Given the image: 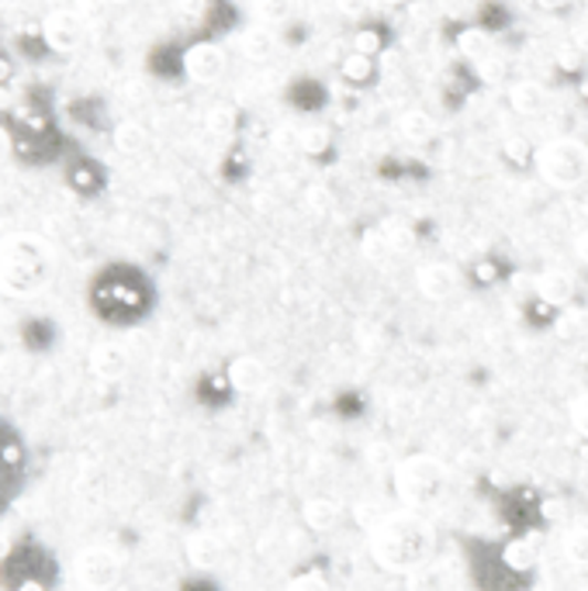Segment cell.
<instances>
[{
	"label": "cell",
	"instance_id": "1",
	"mask_svg": "<svg viewBox=\"0 0 588 591\" xmlns=\"http://www.w3.org/2000/svg\"><path fill=\"white\" fill-rule=\"evenodd\" d=\"M437 550V533L419 512H392L371 526V557L392 574H408Z\"/></svg>",
	"mask_w": 588,
	"mask_h": 591
},
{
	"label": "cell",
	"instance_id": "2",
	"mask_svg": "<svg viewBox=\"0 0 588 591\" xmlns=\"http://www.w3.org/2000/svg\"><path fill=\"white\" fill-rule=\"evenodd\" d=\"M56 277V249L35 233H11L0 239V294L32 298Z\"/></svg>",
	"mask_w": 588,
	"mask_h": 591
},
{
	"label": "cell",
	"instance_id": "3",
	"mask_svg": "<svg viewBox=\"0 0 588 591\" xmlns=\"http://www.w3.org/2000/svg\"><path fill=\"white\" fill-rule=\"evenodd\" d=\"M447 468L443 460H437L432 453H413V456H402L398 464L392 468V484H395V495L402 505L408 508H429L437 505L447 495Z\"/></svg>",
	"mask_w": 588,
	"mask_h": 591
},
{
	"label": "cell",
	"instance_id": "4",
	"mask_svg": "<svg viewBox=\"0 0 588 591\" xmlns=\"http://www.w3.org/2000/svg\"><path fill=\"white\" fill-rule=\"evenodd\" d=\"M533 166L544 184L575 191L588 180V149L578 139H550L533 152Z\"/></svg>",
	"mask_w": 588,
	"mask_h": 591
},
{
	"label": "cell",
	"instance_id": "5",
	"mask_svg": "<svg viewBox=\"0 0 588 591\" xmlns=\"http://www.w3.org/2000/svg\"><path fill=\"white\" fill-rule=\"evenodd\" d=\"M76 581L90 591H108L121 581V557L108 547H87L76 557Z\"/></svg>",
	"mask_w": 588,
	"mask_h": 591
},
{
	"label": "cell",
	"instance_id": "6",
	"mask_svg": "<svg viewBox=\"0 0 588 591\" xmlns=\"http://www.w3.org/2000/svg\"><path fill=\"white\" fill-rule=\"evenodd\" d=\"M42 39L53 53H73V49H81L84 42V18L66 8L49 11L42 18Z\"/></svg>",
	"mask_w": 588,
	"mask_h": 591
},
{
	"label": "cell",
	"instance_id": "7",
	"mask_svg": "<svg viewBox=\"0 0 588 591\" xmlns=\"http://www.w3.org/2000/svg\"><path fill=\"white\" fill-rule=\"evenodd\" d=\"M181 66L191 84H215L225 73V49L218 42H194L184 49Z\"/></svg>",
	"mask_w": 588,
	"mask_h": 591
},
{
	"label": "cell",
	"instance_id": "8",
	"mask_svg": "<svg viewBox=\"0 0 588 591\" xmlns=\"http://www.w3.org/2000/svg\"><path fill=\"white\" fill-rule=\"evenodd\" d=\"M416 288L429 301H447L460 291V273L450 264H423L416 273Z\"/></svg>",
	"mask_w": 588,
	"mask_h": 591
},
{
	"label": "cell",
	"instance_id": "9",
	"mask_svg": "<svg viewBox=\"0 0 588 591\" xmlns=\"http://www.w3.org/2000/svg\"><path fill=\"white\" fill-rule=\"evenodd\" d=\"M228 384L239 391V395H257L270 384V370L260 356H236L228 364Z\"/></svg>",
	"mask_w": 588,
	"mask_h": 591
},
{
	"label": "cell",
	"instance_id": "10",
	"mask_svg": "<svg viewBox=\"0 0 588 591\" xmlns=\"http://www.w3.org/2000/svg\"><path fill=\"white\" fill-rule=\"evenodd\" d=\"M533 291L550 308H568L575 298V277L568 270H544L533 280Z\"/></svg>",
	"mask_w": 588,
	"mask_h": 591
},
{
	"label": "cell",
	"instance_id": "11",
	"mask_svg": "<svg viewBox=\"0 0 588 591\" xmlns=\"http://www.w3.org/2000/svg\"><path fill=\"white\" fill-rule=\"evenodd\" d=\"M129 350L118 346V343H97L90 350V370L100 377V380H121L129 374Z\"/></svg>",
	"mask_w": 588,
	"mask_h": 591
},
{
	"label": "cell",
	"instance_id": "12",
	"mask_svg": "<svg viewBox=\"0 0 588 591\" xmlns=\"http://www.w3.org/2000/svg\"><path fill=\"white\" fill-rule=\"evenodd\" d=\"M340 516H343V508L336 498H329V495H316L301 505V519L309 529L316 533H329L332 526H340Z\"/></svg>",
	"mask_w": 588,
	"mask_h": 591
},
{
	"label": "cell",
	"instance_id": "13",
	"mask_svg": "<svg viewBox=\"0 0 588 591\" xmlns=\"http://www.w3.org/2000/svg\"><path fill=\"white\" fill-rule=\"evenodd\" d=\"M509 108H513L516 115H523V118L541 115L547 108V87L536 84V80L513 84V87H509Z\"/></svg>",
	"mask_w": 588,
	"mask_h": 591
},
{
	"label": "cell",
	"instance_id": "14",
	"mask_svg": "<svg viewBox=\"0 0 588 591\" xmlns=\"http://www.w3.org/2000/svg\"><path fill=\"white\" fill-rule=\"evenodd\" d=\"M239 53L249 60V63H267L274 53H277V35L267 24H249L239 39Z\"/></svg>",
	"mask_w": 588,
	"mask_h": 591
},
{
	"label": "cell",
	"instance_id": "15",
	"mask_svg": "<svg viewBox=\"0 0 588 591\" xmlns=\"http://www.w3.org/2000/svg\"><path fill=\"white\" fill-rule=\"evenodd\" d=\"M457 53L464 56L471 66H478L481 60H489L495 53V42H492L489 32L478 29V24H468V29L457 32Z\"/></svg>",
	"mask_w": 588,
	"mask_h": 591
},
{
	"label": "cell",
	"instance_id": "16",
	"mask_svg": "<svg viewBox=\"0 0 588 591\" xmlns=\"http://www.w3.org/2000/svg\"><path fill=\"white\" fill-rule=\"evenodd\" d=\"M398 136L405 142H413V146H426L432 136H437V121H432V115L423 111V108H408L398 118Z\"/></svg>",
	"mask_w": 588,
	"mask_h": 591
},
{
	"label": "cell",
	"instance_id": "17",
	"mask_svg": "<svg viewBox=\"0 0 588 591\" xmlns=\"http://www.w3.org/2000/svg\"><path fill=\"white\" fill-rule=\"evenodd\" d=\"M115 149L118 152H142L146 149V142H149V136H146V128L139 125V121H121V125H115Z\"/></svg>",
	"mask_w": 588,
	"mask_h": 591
},
{
	"label": "cell",
	"instance_id": "18",
	"mask_svg": "<svg viewBox=\"0 0 588 591\" xmlns=\"http://www.w3.org/2000/svg\"><path fill=\"white\" fill-rule=\"evenodd\" d=\"M218 554H222L218 539L209 536V533H197V536L188 539V557H191V563H197V568H212V563L218 560Z\"/></svg>",
	"mask_w": 588,
	"mask_h": 591
},
{
	"label": "cell",
	"instance_id": "19",
	"mask_svg": "<svg viewBox=\"0 0 588 591\" xmlns=\"http://www.w3.org/2000/svg\"><path fill=\"white\" fill-rule=\"evenodd\" d=\"M298 149L304 152V157H325V152L332 149V132L322 125H312V128H301L298 132Z\"/></svg>",
	"mask_w": 588,
	"mask_h": 591
},
{
	"label": "cell",
	"instance_id": "20",
	"mask_svg": "<svg viewBox=\"0 0 588 591\" xmlns=\"http://www.w3.org/2000/svg\"><path fill=\"white\" fill-rule=\"evenodd\" d=\"M340 73H343V80H350V84H367L371 76H374V60L371 56H364V53H350L343 56V63H340Z\"/></svg>",
	"mask_w": 588,
	"mask_h": 591
},
{
	"label": "cell",
	"instance_id": "21",
	"mask_svg": "<svg viewBox=\"0 0 588 591\" xmlns=\"http://www.w3.org/2000/svg\"><path fill=\"white\" fill-rule=\"evenodd\" d=\"M253 14L264 24H280L295 14V0H253Z\"/></svg>",
	"mask_w": 588,
	"mask_h": 591
},
{
	"label": "cell",
	"instance_id": "22",
	"mask_svg": "<svg viewBox=\"0 0 588 591\" xmlns=\"http://www.w3.org/2000/svg\"><path fill=\"white\" fill-rule=\"evenodd\" d=\"M381 233H385V243L392 249V256H405L416 249V233L402 222H392V225H381Z\"/></svg>",
	"mask_w": 588,
	"mask_h": 591
},
{
	"label": "cell",
	"instance_id": "23",
	"mask_svg": "<svg viewBox=\"0 0 588 591\" xmlns=\"http://www.w3.org/2000/svg\"><path fill=\"white\" fill-rule=\"evenodd\" d=\"M533 560H536V554H533V547L526 544V539H513L505 550H502V563L509 571H530L533 568Z\"/></svg>",
	"mask_w": 588,
	"mask_h": 591
},
{
	"label": "cell",
	"instance_id": "24",
	"mask_svg": "<svg viewBox=\"0 0 588 591\" xmlns=\"http://www.w3.org/2000/svg\"><path fill=\"white\" fill-rule=\"evenodd\" d=\"M233 128H236V111L228 105H215L209 111V132L212 136H233Z\"/></svg>",
	"mask_w": 588,
	"mask_h": 591
},
{
	"label": "cell",
	"instance_id": "25",
	"mask_svg": "<svg viewBox=\"0 0 588 591\" xmlns=\"http://www.w3.org/2000/svg\"><path fill=\"white\" fill-rule=\"evenodd\" d=\"M565 547H568V557L575 563H581V568H588V526H575L565 539Z\"/></svg>",
	"mask_w": 588,
	"mask_h": 591
},
{
	"label": "cell",
	"instance_id": "26",
	"mask_svg": "<svg viewBox=\"0 0 588 591\" xmlns=\"http://www.w3.org/2000/svg\"><path fill=\"white\" fill-rule=\"evenodd\" d=\"M381 49H385V39H381V32H374V29H361L353 35V53H364L374 60Z\"/></svg>",
	"mask_w": 588,
	"mask_h": 591
},
{
	"label": "cell",
	"instance_id": "27",
	"mask_svg": "<svg viewBox=\"0 0 588 591\" xmlns=\"http://www.w3.org/2000/svg\"><path fill=\"white\" fill-rule=\"evenodd\" d=\"M364 256L367 260H374V264H381V260H388L392 256V249H388V243H385V233H381V228H371V233L364 236Z\"/></svg>",
	"mask_w": 588,
	"mask_h": 591
},
{
	"label": "cell",
	"instance_id": "28",
	"mask_svg": "<svg viewBox=\"0 0 588 591\" xmlns=\"http://www.w3.org/2000/svg\"><path fill=\"white\" fill-rule=\"evenodd\" d=\"M474 73L481 76L484 84H502V80H505V60H502L499 53H492L489 60H481V63L474 66Z\"/></svg>",
	"mask_w": 588,
	"mask_h": 591
},
{
	"label": "cell",
	"instance_id": "29",
	"mask_svg": "<svg viewBox=\"0 0 588 591\" xmlns=\"http://www.w3.org/2000/svg\"><path fill=\"white\" fill-rule=\"evenodd\" d=\"M554 63H557V69H565V73H578L585 66V53H581L578 45H560Z\"/></svg>",
	"mask_w": 588,
	"mask_h": 591
},
{
	"label": "cell",
	"instance_id": "30",
	"mask_svg": "<svg viewBox=\"0 0 588 591\" xmlns=\"http://www.w3.org/2000/svg\"><path fill=\"white\" fill-rule=\"evenodd\" d=\"M568 419H571L575 432H578V436H585V440H588V391H585V395H578V398L568 405Z\"/></svg>",
	"mask_w": 588,
	"mask_h": 591
},
{
	"label": "cell",
	"instance_id": "31",
	"mask_svg": "<svg viewBox=\"0 0 588 591\" xmlns=\"http://www.w3.org/2000/svg\"><path fill=\"white\" fill-rule=\"evenodd\" d=\"M288 591H329V581L319 571H304L288 581Z\"/></svg>",
	"mask_w": 588,
	"mask_h": 591
},
{
	"label": "cell",
	"instance_id": "32",
	"mask_svg": "<svg viewBox=\"0 0 588 591\" xmlns=\"http://www.w3.org/2000/svg\"><path fill=\"white\" fill-rule=\"evenodd\" d=\"M502 152L513 163H530V142L523 139V136H509L505 142H502Z\"/></svg>",
	"mask_w": 588,
	"mask_h": 591
},
{
	"label": "cell",
	"instance_id": "33",
	"mask_svg": "<svg viewBox=\"0 0 588 591\" xmlns=\"http://www.w3.org/2000/svg\"><path fill=\"white\" fill-rule=\"evenodd\" d=\"M371 8V0H336V11L346 18H361Z\"/></svg>",
	"mask_w": 588,
	"mask_h": 591
},
{
	"label": "cell",
	"instance_id": "34",
	"mask_svg": "<svg viewBox=\"0 0 588 591\" xmlns=\"http://www.w3.org/2000/svg\"><path fill=\"white\" fill-rule=\"evenodd\" d=\"M274 146L277 149H298V132H291V128H280V132H274Z\"/></svg>",
	"mask_w": 588,
	"mask_h": 591
},
{
	"label": "cell",
	"instance_id": "35",
	"mask_svg": "<svg viewBox=\"0 0 588 591\" xmlns=\"http://www.w3.org/2000/svg\"><path fill=\"white\" fill-rule=\"evenodd\" d=\"M371 464H374V468H392V453H388V447H374V450H371Z\"/></svg>",
	"mask_w": 588,
	"mask_h": 591
},
{
	"label": "cell",
	"instance_id": "36",
	"mask_svg": "<svg viewBox=\"0 0 588 591\" xmlns=\"http://www.w3.org/2000/svg\"><path fill=\"white\" fill-rule=\"evenodd\" d=\"M575 256H578L581 264H588V228L575 236Z\"/></svg>",
	"mask_w": 588,
	"mask_h": 591
},
{
	"label": "cell",
	"instance_id": "37",
	"mask_svg": "<svg viewBox=\"0 0 588 591\" xmlns=\"http://www.w3.org/2000/svg\"><path fill=\"white\" fill-rule=\"evenodd\" d=\"M181 11L188 18H201L204 14V0H181Z\"/></svg>",
	"mask_w": 588,
	"mask_h": 591
},
{
	"label": "cell",
	"instance_id": "38",
	"mask_svg": "<svg viewBox=\"0 0 588 591\" xmlns=\"http://www.w3.org/2000/svg\"><path fill=\"white\" fill-rule=\"evenodd\" d=\"M11 157V136H8V128H0V166L8 163Z\"/></svg>",
	"mask_w": 588,
	"mask_h": 591
},
{
	"label": "cell",
	"instance_id": "39",
	"mask_svg": "<svg viewBox=\"0 0 588 591\" xmlns=\"http://www.w3.org/2000/svg\"><path fill=\"white\" fill-rule=\"evenodd\" d=\"M533 4L541 8V11H547V14H554L560 8H568V0H533Z\"/></svg>",
	"mask_w": 588,
	"mask_h": 591
},
{
	"label": "cell",
	"instance_id": "40",
	"mask_svg": "<svg viewBox=\"0 0 588 591\" xmlns=\"http://www.w3.org/2000/svg\"><path fill=\"white\" fill-rule=\"evenodd\" d=\"M544 516L547 519H560V502H544Z\"/></svg>",
	"mask_w": 588,
	"mask_h": 591
},
{
	"label": "cell",
	"instance_id": "41",
	"mask_svg": "<svg viewBox=\"0 0 588 591\" xmlns=\"http://www.w3.org/2000/svg\"><path fill=\"white\" fill-rule=\"evenodd\" d=\"M492 273H495L492 264H481V267H478V277H481V280H492Z\"/></svg>",
	"mask_w": 588,
	"mask_h": 591
},
{
	"label": "cell",
	"instance_id": "42",
	"mask_svg": "<svg viewBox=\"0 0 588 591\" xmlns=\"http://www.w3.org/2000/svg\"><path fill=\"white\" fill-rule=\"evenodd\" d=\"M377 4H385V8H402V4H408V0H377Z\"/></svg>",
	"mask_w": 588,
	"mask_h": 591
},
{
	"label": "cell",
	"instance_id": "43",
	"mask_svg": "<svg viewBox=\"0 0 588 591\" xmlns=\"http://www.w3.org/2000/svg\"><path fill=\"white\" fill-rule=\"evenodd\" d=\"M108 4H115V8H121V4H132V0H108Z\"/></svg>",
	"mask_w": 588,
	"mask_h": 591
},
{
	"label": "cell",
	"instance_id": "44",
	"mask_svg": "<svg viewBox=\"0 0 588 591\" xmlns=\"http://www.w3.org/2000/svg\"><path fill=\"white\" fill-rule=\"evenodd\" d=\"M4 73H8V66H4V63H0V76H4Z\"/></svg>",
	"mask_w": 588,
	"mask_h": 591
}]
</instances>
